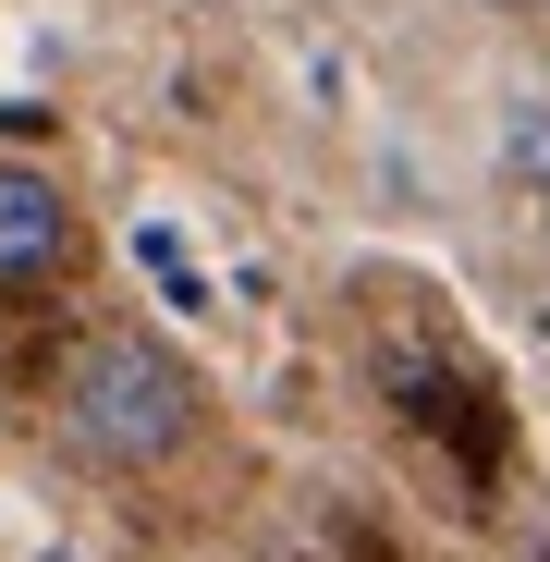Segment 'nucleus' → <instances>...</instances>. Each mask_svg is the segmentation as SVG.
Segmentation results:
<instances>
[{"label":"nucleus","instance_id":"f257e3e1","mask_svg":"<svg viewBox=\"0 0 550 562\" xmlns=\"http://www.w3.org/2000/svg\"><path fill=\"white\" fill-rule=\"evenodd\" d=\"M49 416H61V440L99 464V477H171V464L209 440V380H197L159 330L111 318V330H86V342L61 355Z\"/></svg>","mask_w":550,"mask_h":562},{"label":"nucleus","instance_id":"f03ea898","mask_svg":"<svg viewBox=\"0 0 550 562\" xmlns=\"http://www.w3.org/2000/svg\"><path fill=\"white\" fill-rule=\"evenodd\" d=\"M86 257V209L49 159H0V294H25V281H61Z\"/></svg>","mask_w":550,"mask_h":562},{"label":"nucleus","instance_id":"7ed1b4c3","mask_svg":"<svg viewBox=\"0 0 550 562\" xmlns=\"http://www.w3.org/2000/svg\"><path fill=\"white\" fill-rule=\"evenodd\" d=\"M502 171L526 183V209H538V233H550V111H538V99L502 111Z\"/></svg>","mask_w":550,"mask_h":562}]
</instances>
